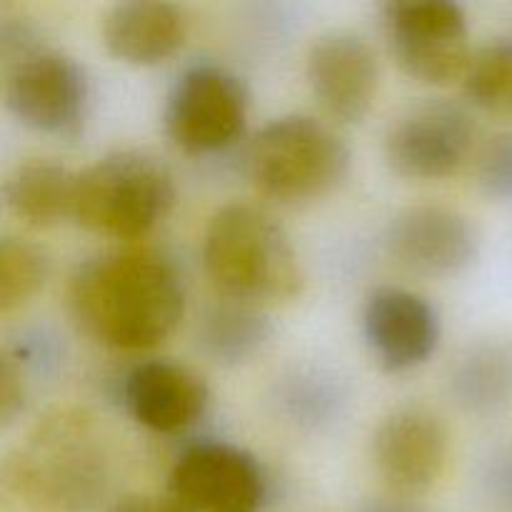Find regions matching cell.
Listing matches in <instances>:
<instances>
[{"instance_id": "cell-23", "label": "cell", "mask_w": 512, "mask_h": 512, "mask_svg": "<svg viewBox=\"0 0 512 512\" xmlns=\"http://www.w3.org/2000/svg\"><path fill=\"white\" fill-rule=\"evenodd\" d=\"M25 398H28V383H25L23 363L18 355H3V365H0V420L3 428H8L25 408Z\"/></svg>"}, {"instance_id": "cell-20", "label": "cell", "mask_w": 512, "mask_h": 512, "mask_svg": "<svg viewBox=\"0 0 512 512\" xmlns=\"http://www.w3.org/2000/svg\"><path fill=\"white\" fill-rule=\"evenodd\" d=\"M50 273V260L43 248L20 238L0 243V313L23 308L43 290Z\"/></svg>"}, {"instance_id": "cell-25", "label": "cell", "mask_w": 512, "mask_h": 512, "mask_svg": "<svg viewBox=\"0 0 512 512\" xmlns=\"http://www.w3.org/2000/svg\"><path fill=\"white\" fill-rule=\"evenodd\" d=\"M363 512H418L405 503H393V500H380V503L365 505Z\"/></svg>"}, {"instance_id": "cell-6", "label": "cell", "mask_w": 512, "mask_h": 512, "mask_svg": "<svg viewBox=\"0 0 512 512\" xmlns=\"http://www.w3.org/2000/svg\"><path fill=\"white\" fill-rule=\"evenodd\" d=\"M348 143L313 115L275 118L253 138L248 175L260 195L303 203L333 193L350 173Z\"/></svg>"}, {"instance_id": "cell-16", "label": "cell", "mask_w": 512, "mask_h": 512, "mask_svg": "<svg viewBox=\"0 0 512 512\" xmlns=\"http://www.w3.org/2000/svg\"><path fill=\"white\" fill-rule=\"evenodd\" d=\"M188 30V15L178 5L133 0L113 5L105 13L103 43L120 63L148 68L178 53Z\"/></svg>"}, {"instance_id": "cell-21", "label": "cell", "mask_w": 512, "mask_h": 512, "mask_svg": "<svg viewBox=\"0 0 512 512\" xmlns=\"http://www.w3.org/2000/svg\"><path fill=\"white\" fill-rule=\"evenodd\" d=\"M458 393L475 408L495 405L512 390V358L503 350H480L458 375Z\"/></svg>"}, {"instance_id": "cell-17", "label": "cell", "mask_w": 512, "mask_h": 512, "mask_svg": "<svg viewBox=\"0 0 512 512\" xmlns=\"http://www.w3.org/2000/svg\"><path fill=\"white\" fill-rule=\"evenodd\" d=\"M75 173L53 160H25L5 180V205L30 228H53L73 213Z\"/></svg>"}, {"instance_id": "cell-24", "label": "cell", "mask_w": 512, "mask_h": 512, "mask_svg": "<svg viewBox=\"0 0 512 512\" xmlns=\"http://www.w3.org/2000/svg\"><path fill=\"white\" fill-rule=\"evenodd\" d=\"M110 512H190L178 500L155 498V495H125L110 508Z\"/></svg>"}, {"instance_id": "cell-3", "label": "cell", "mask_w": 512, "mask_h": 512, "mask_svg": "<svg viewBox=\"0 0 512 512\" xmlns=\"http://www.w3.org/2000/svg\"><path fill=\"white\" fill-rule=\"evenodd\" d=\"M203 268L225 300L288 303L303 290V268L283 225L253 203H228L203 235Z\"/></svg>"}, {"instance_id": "cell-12", "label": "cell", "mask_w": 512, "mask_h": 512, "mask_svg": "<svg viewBox=\"0 0 512 512\" xmlns=\"http://www.w3.org/2000/svg\"><path fill=\"white\" fill-rule=\"evenodd\" d=\"M310 90L325 113L338 123H363L380 88L378 55L373 45L348 30H330L315 38L305 60Z\"/></svg>"}, {"instance_id": "cell-22", "label": "cell", "mask_w": 512, "mask_h": 512, "mask_svg": "<svg viewBox=\"0 0 512 512\" xmlns=\"http://www.w3.org/2000/svg\"><path fill=\"white\" fill-rule=\"evenodd\" d=\"M475 180L483 195L512 203V133L485 140L475 153Z\"/></svg>"}, {"instance_id": "cell-1", "label": "cell", "mask_w": 512, "mask_h": 512, "mask_svg": "<svg viewBox=\"0 0 512 512\" xmlns=\"http://www.w3.org/2000/svg\"><path fill=\"white\" fill-rule=\"evenodd\" d=\"M68 310L80 333L103 348L148 350L178 330L185 285L155 250H110L70 275Z\"/></svg>"}, {"instance_id": "cell-5", "label": "cell", "mask_w": 512, "mask_h": 512, "mask_svg": "<svg viewBox=\"0 0 512 512\" xmlns=\"http://www.w3.org/2000/svg\"><path fill=\"white\" fill-rule=\"evenodd\" d=\"M175 195L163 160L145 150H115L75 173L70 218L103 238L138 240L168 218Z\"/></svg>"}, {"instance_id": "cell-18", "label": "cell", "mask_w": 512, "mask_h": 512, "mask_svg": "<svg viewBox=\"0 0 512 512\" xmlns=\"http://www.w3.org/2000/svg\"><path fill=\"white\" fill-rule=\"evenodd\" d=\"M263 310L238 300H220L200 320V345L218 363H240L258 353L270 338Z\"/></svg>"}, {"instance_id": "cell-11", "label": "cell", "mask_w": 512, "mask_h": 512, "mask_svg": "<svg viewBox=\"0 0 512 512\" xmlns=\"http://www.w3.org/2000/svg\"><path fill=\"white\" fill-rule=\"evenodd\" d=\"M480 235L468 215L445 205L400 210L385 233V248L400 268L425 278H445L468 268Z\"/></svg>"}, {"instance_id": "cell-19", "label": "cell", "mask_w": 512, "mask_h": 512, "mask_svg": "<svg viewBox=\"0 0 512 512\" xmlns=\"http://www.w3.org/2000/svg\"><path fill=\"white\" fill-rule=\"evenodd\" d=\"M463 80L465 93L478 108L512 118V38L475 50Z\"/></svg>"}, {"instance_id": "cell-7", "label": "cell", "mask_w": 512, "mask_h": 512, "mask_svg": "<svg viewBox=\"0 0 512 512\" xmlns=\"http://www.w3.org/2000/svg\"><path fill=\"white\" fill-rule=\"evenodd\" d=\"M250 93L243 78L218 63L185 68L170 88L163 128L170 143L188 155H210L240 138Z\"/></svg>"}, {"instance_id": "cell-4", "label": "cell", "mask_w": 512, "mask_h": 512, "mask_svg": "<svg viewBox=\"0 0 512 512\" xmlns=\"http://www.w3.org/2000/svg\"><path fill=\"white\" fill-rule=\"evenodd\" d=\"M3 100L30 130L73 140L83 130L90 83L83 65L63 48L43 43L25 20L0 23Z\"/></svg>"}, {"instance_id": "cell-15", "label": "cell", "mask_w": 512, "mask_h": 512, "mask_svg": "<svg viewBox=\"0 0 512 512\" xmlns=\"http://www.w3.org/2000/svg\"><path fill=\"white\" fill-rule=\"evenodd\" d=\"M123 400L135 423L160 435L183 433L203 418L210 390L203 375L175 360H148L125 375Z\"/></svg>"}, {"instance_id": "cell-9", "label": "cell", "mask_w": 512, "mask_h": 512, "mask_svg": "<svg viewBox=\"0 0 512 512\" xmlns=\"http://www.w3.org/2000/svg\"><path fill=\"white\" fill-rule=\"evenodd\" d=\"M473 115L453 100L408 105L385 133V163L408 180H443L458 173L475 153Z\"/></svg>"}, {"instance_id": "cell-10", "label": "cell", "mask_w": 512, "mask_h": 512, "mask_svg": "<svg viewBox=\"0 0 512 512\" xmlns=\"http://www.w3.org/2000/svg\"><path fill=\"white\" fill-rule=\"evenodd\" d=\"M170 498L190 512H258L268 480L253 453L225 440L185 448L168 475Z\"/></svg>"}, {"instance_id": "cell-13", "label": "cell", "mask_w": 512, "mask_h": 512, "mask_svg": "<svg viewBox=\"0 0 512 512\" xmlns=\"http://www.w3.org/2000/svg\"><path fill=\"white\" fill-rule=\"evenodd\" d=\"M363 338L385 373L428 363L440 343V318L423 295L398 285L370 290L360 313Z\"/></svg>"}, {"instance_id": "cell-14", "label": "cell", "mask_w": 512, "mask_h": 512, "mask_svg": "<svg viewBox=\"0 0 512 512\" xmlns=\"http://www.w3.org/2000/svg\"><path fill=\"white\" fill-rule=\"evenodd\" d=\"M373 460L380 478L395 493H425L448 460V430L425 405L395 408L375 428Z\"/></svg>"}, {"instance_id": "cell-8", "label": "cell", "mask_w": 512, "mask_h": 512, "mask_svg": "<svg viewBox=\"0 0 512 512\" xmlns=\"http://www.w3.org/2000/svg\"><path fill=\"white\" fill-rule=\"evenodd\" d=\"M390 53L408 78L450 85L465 78L473 60L468 15L453 0H398L383 5Z\"/></svg>"}, {"instance_id": "cell-2", "label": "cell", "mask_w": 512, "mask_h": 512, "mask_svg": "<svg viewBox=\"0 0 512 512\" xmlns=\"http://www.w3.org/2000/svg\"><path fill=\"white\" fill-rule=\"evenodd\" d=\"M110 478L98 425L85 410L45 415L0 473L5 512H93Z\"/></svg>"}]
</instances>
